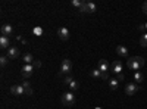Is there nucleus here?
Segmentation results:
<instances>
[{"label":"nucleus","instance_id":"1","mask_svg":"<svg viewBox=\"0 0 147 109\" xmlns=\"http://www.w3.org/2000/svg\"><path fill=\"white\" fill-rule=\"evenodd\" d=\"M143 65H144V59L141 56H132V58H128V60H127V66L134 71L140 69Z\"/></svg>","mask_w":147,"mask_h":109},{"label":"nucleus","instance_id":"2","mask_svg":"<svg viewBox=\"0 0 147 109\" xmlns=\"http://www.w3.org/2000/svg\"><path fill=\"white\" fill-rule=\"evenodd\" d=\"M60 102H62L63 106H74L75 105V94H74L72 91H66L62 94V97H60Z\"/></svg>","mask_w":147,"mask_h":109},{"label":"nucleus","instance_id":"3","mask_svg":"<svg viewBox=\"0 0 147 109\" xmlns=\"http://www.w3.org/2000/svg\"><path fill=\"white\" fill-rule=\"evenodd\" d=\"M110 71L113 72V74H116L118 77L119 75H124L122 74V71H124V64H122L121 59H115L112 64H110Z\"/></svg>","mask_w":147,"mask_h":109},{"label":"nucleus","instance_id":"4","mask_svg":"<svg viewBox=\"0 0 147 109\" xmlns=\"http://www.w3.org/2000/svg\"><path fill=\"white\" fill-rule=\"evenodd\" d=\"M140 90H141V87L138 86L137 83H128L127 86H125V93H127V96H134V94H137Z\"/></svg>","mask_w":147,"mask_h":109},{"label":"nucleus","instance_id":"5","mask_svg":"<svg viewBox=\"0 0 147 109\" xmlns=\"http://www.w3.org/2000/svg\"><path fill=\"white\" fill-rule=\"evenodd\" d=\"M72 69V62L71 59H63L62 60V65H60V71H59V75H63V74H69Z\"/></svg>","mask_w":147,"mask_h":109},{"label":"nucleus","instance_id":"6","mask_svg":"<svg viewBox=\"0 0 147 109\" xmlns=\"http://www.w3.org/2000/svg\"><path fill=\"white\" fill-rule=\"evenodd\" d=\"M32 72H34V65H32V64H30V65H22V68H21V75H22L24 78L31 77Z\"/></svg>","mask_w":147,"mask_h":109},{"label":"nucleus","instance_id":"7","mask_svg":"<svg viewBox=\"0 0 147 109\" xmlns=\"http://www.w3.org/2000/svg\"><path fill=\"white\" fill-rule=\"evenodd\" d=\"M10 93L15 96H21V94H25V89H24L22 84H16V86L10 87Z\"/></svg>","mask_w":147,"mask_h":109},{"label":"nucleus","instance_id":"8","mask_svg":"<svg viewBox=\"0 0 147 109\" xmlns=\"http://www.w3.org/2000/svg\"><path fill=\"white\" fill-rule=\"evenodd\" d=\"M97 68H99V69L103 72V74H107V71H110V65L107 64L106 59H100L99 64H97Z\"/></svg>","mask_w":147,"mask_h":109},{"label":"nucleus","instance_id":"9","mask_svg":"<svg viewBox=\"0 0 147 109\" xmlns=\"http://www.w3.org/2000/svg\"><path fill=\"white\" fill-rule=\"evenodd\" d=\"M57 35H59L60 40L66 41V40L69 39V30H68L66 27H60V28L57 30Z\"/></svg>","mask_w":147,"mask_h":109},{"label":"nucleus","instance_id":"10","mask_svg":"<svg viewBox=\"0 0 147 109\" xmlns=\"http://www.w3.org/2000/svg\"><path fill=\"white\" fill-rule=\"evenodd\" d=\"M9 59H16L19 56V49L15 46H10L9 49H7V55H6Z\"/></svg>","mask_w":147,"mask_h":109},{"label":"nucleus","instance_id":"11","mask_svg":"<svg viewBox=\"0 0 147 109\" xmlns=\"http://www.w3.org/2000/svg\"><path fill=\"white\" fill-rule=\"evenodd\" d=\"M13 34V27L10 25V24H5V25L2 27V35H5V37H9Z\"/></svg>","mask_w":147,"mask_h":109},{"label":"nucleus","instance_id":"12","mask_svg":"<svg viewBox=\"0 0 147 109\" xmlns=\"http://www.w3.org/2000/svg\"><path fill=\"white\" fill-rule=\"evenodd\" d=\"M0 47H2L3 50H7L9 47H10V39L2 35V37H0Z\"/></svg>","mask_w":147,"mask_h":109},{"label":"nucleus","instance_id":"13","mask_svg":"<svg viewBox=\"0 0 147 109\" xmlns=\"http://www.w3.org/2000/svg\"><path fill=\"white\" fill-rule=\"evenodd\" d=\"M116 55L119 56V58H127L128 56V49H127V47L125 46H118L116 47Z\"/></svg>","mask_w":147,"mask_h":109},{"label":"nucleus","instance_id":"14","mask_svg":"<svg viewBox=\"0 0 147 109\" xmlns=\"http://www.w3.org/2000/svg\"><path fill=\"white\" fill-rule=\"evenodd\" d=\"M90 75H91L93 78H96V80H102V78H103V72H102L99 68H96V69H91Z\"/></svg>","mask_w":147,"mask_h":109},{"label":"nucleus","instance_id":"15","mask_svg":"<svg viewBox=\"0 0 147 109\" xmlns=\"http://www.w3.org/2000/svg\"><path fill=\"white\" fill-rule=\"evenodd\" d=\"M22 62H24V65L34 64V58H32V55H31V53H25V55L22 56Z\"/></svg>","mask_w":147,"mask_h":109},{"label":"nucleus","instance_id":"16","mask_svg":"<svg viewBox=\"0 0 147 109\" xmlns=\"http://www.w3.org/2000/svg\"><path fill=\"white\" fill-rule=\"evenodd\" d=\"M85 7H87V14H94V12H97V6L93 2H85Z\"/></svg>","mask_w":147,"mask_h":109},{"label":"nucleus","instance_id":"17","mask_svg":"<svg viewBox=\"0 0 147 109\" xmlns=\"http://www.w3.org/2000/svg\"><path fill=\"white\" fill-rule=\"evenodd\" d=\"M118 86H119V80H118V78L109 80V89H110V90H116Z\"/></svg>","mask_w":147,"mask_h":109},{"label":"nucleus","instance_id":"18","mask_svg":"<svg viewBox=\"0 0 147 109\" xmlns=\"http://www.w3.org/2000/svg\"><path fill=\"white\" fill-rule=\"evenodd\" d=\"M143 81H144V75L141 72H136L134 74V83H143Z\"/></svg>","mask_w":147,"mask_h":109},{"label":"nucleus","instance_id":"19","mask_svg":"<svg viewBox=\"0 0 147 109\" xmlns=\"http://www.w3.org/2000/svg\"><path fill=\"white\" fill-rule=\"evenodd\" d=\"M140 46L141 47H147V32L143 34L141 37H140Z\"/></svg>","mask_w":147,"mask_h":109},{"label":"nucleus","instance_id":"20","mask_svg":"<svg viewBox=\"0 0 147 109\" xmlns=\"http://www.w3.org/2000/svg\"><path fill=\"white\" fill-rule=\"evenodd\" d=\"M69 89H71V90H72V93H74V91H77V90L80 89V84H78L75 80H74V81L69 84Z\"/></svg>","mask_w":147,"mask_h":109},{"label":"nucleus","instance_id":"21","mask_svg":"<svg viewBox=\"0 0 147 109\" xmlns=\"http://www.w3.org/2000/svg\"><path fill=\"white\" fill-rule=\"evenodd\" d=\"M82 3H84V2H81V0H72V2H71V5H72L74 7H77L78 10L81 9V6H82Z\"/></svg>","mask_w":147,"mask_h":109},{"label":"nucleus","instance_id":"22","mask_svg":"<svg viewBox=\"0 0 147 109\" xmlns=\"http://www.w3.org/2000/svg\"><path fill=\"white\" fill-rule=\"evenodd\" d=\"M7 56H0V65L2 66H6V64H7Z\"/></svg>","mask_w":147,"mask_h":109},{"label":"nucleus","instance_id":"23","mask_svg":"<svg viewBox=\"0 0 147 109\" xmlns=\"http://www.w3.org/2000/svg\"><path fill=\"white\" fill-rule=\"evenodd\" d=\"M34 94V91H32V87H28V89H25V96H32Z\"/></svg>","mask_w":147,"mask_h":109},{"label":"nucleus","instance_id":"24","mask_svg":"<svg viewBox=\"0 0 147 109\" xmlns=\"http://www.w3.org/2000/svg\"><path fill=\"white\" fill-rule=\"evenodd\" d=\"M72 81H74V78H72L71 75H68V77L65 78V84H66V86H69V84H71Z\"/></svg>","mask_w":147,"mask_h":109},{"label":"nucleus","instance_id":"25","mask_svg":"<svg viewBox=\"0 0 147 109\" xmlns=\"http://www.w3.org/2000/svg\"><path fill=\"white\" fill-rule=\"evenodd\" d=\"M22 86H24V89H28V87H31V84H30L28 81H24V83H22Z\"/></svg>","mask_w":147,"mask_h":109},{"label":"nucleus","instance_id":"26","mask_svg":"<svg viewBox=\"0 0 147 109\" xmlns=\"http://www.w3.org/2000/svg\"><path fill=\"white\" fill-rule=\"evenodd\" d=\"M32 65H34V68H40V66H41V64L38 62V60H34V64H32Z\"/></svg>","mask_w":147,"mask_h":109},{"label":"nucleus","instance_id":"27","mask_svg":"<svg viewBox=\"0 0 147 109\" xmlns=\"http://www.w3.org/2000/svg\"><path fill=\"white\" fill-rule=\"evenodd\" d=\"M143 12H144V14H147V2L143 3Z\"/></svg>","mask_w":147,"mask_h":109},{"label":"nucleus","instance_id":"28","mask_svg":"<svg viewBox=\"0 0 147 109\" xmlns=\"http://www.w3.org/2000/svg\"><path fill=\"white\" fill-rule=\"evenodd\" d=\"M144 30H146L144 25H138V31H144Z\"/></svg>","mask_w":147,"mask_h":109},{"label":"nucleus","instance_id":"29","mask_svg":"<svg viewBox=\"0 0 147 109\" xmlns=\"http://www.w3.org/2000/svg\"><path fill=\"white\" fill-rule=\"evenodd\" d=\"M94 109H103V108H100V106H96Z\"/></svg>","mask_w":147,"mask_h":109},{"label":"nucleus","instance_id":"30","mask_svg":"<svg viewBox=\"0 0 147 109\" xmlns=\"http://www.w3.org/2000/svg\"><path fill=\"white\" fill-rule=\"evenodd\" d=\"M144 27H146V30H147V22H146V24H144Z\"/></svg>","mask_w":147,"mask_h":109}]
</instances>
